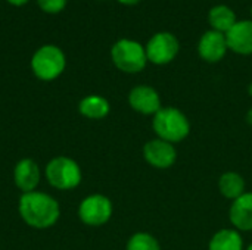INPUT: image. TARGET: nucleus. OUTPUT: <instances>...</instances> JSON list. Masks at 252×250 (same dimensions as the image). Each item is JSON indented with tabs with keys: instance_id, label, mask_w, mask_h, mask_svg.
Listing matches in <instances>:
<instances>
[{
	"instance_id": "nucleus-1",
	"label": "nucleus",
	"mask_w": 252,
	"mask_h": 250,
	"mask_svg": "<svg viewBox=\"0 0 252 250\" xmlns=\"http://www.w3.org/2000/svg\"><path fill=\"white\" fill-rule=\"evenodd\" d=\"M18 211L24 222L37 230L53 227L61 215L58 202L50 194L35 190L30 193H22Z\"/></svg>"
},
{
	"instance_id": "nucleus-2",
	"label": "nucleus",
	"mask_w": 252,
	"mask_h": 250,
	"mask_svg": "<svg viewBox=\"0 0 252 250\" xmlns=\"http://www.w3.org/2000/svg\"><path fill=\"white\" fill-rule=\"evenodd\" d=\"M152 125L158 139L168 143L185 140L190 131V124L188 118L176 108H161L154 115Z\"/></svg>"
},
{
	"instance_id": "nucleus-3",
	"label": "nucleus",
	"mask_w": 252,
	"mask_h": 250,
	"mask_svg": "<svg viewBox=\"0 0 252 250\" xmlns=\"http://www.w3.org/2000/svg\"><path fill=\"white\" fill-rule=\"evenodd\" d=\"M111 57L114 65L127 74H136L140 72L148 62V56H146V49L134 41V40H128V38H123L118 40L112 49H111Z\"/></svg>"
},
{
	"instance_id": "nucleus-4",
	"label": "nucleus",
	"mask_w": 252,
	"mask_h": 250,
	"mask_svg": "<svg viewBox=\"0 0 252 250\" xmlns=\"http://www.w3.org/2000/svg\"><path fill=\"white\" fill-rule=\"evenodd\" d=\"M65 63L63 52L56 46L47 44L34 53L31 59V69L38 80L52 81L63 72Z\"/></svg>"
},
{
	"instance_id": "nucleus-5",
	"label": "nucleus",
	"mask_w": 252,
	"mask_h": 250,
	"mask_svg": "<svg viewBox=\"0 0 252 250\" xmlns=\"http://www.w3.org/2000/svg\"><path fill=\"white\" fill-rule=\"evenodd\" d=\"M46 178L58 190H72L81 183V169L74 159L58 156L47 164Z\"/></svg>"
},
{
	"instance_id": "nucleus-6",
	"label": "nucleus",
	"mask_w": 252,
	"mask_h": 250,
	"mask_svg": "<svg viewBox=\"0 0 252 250\" xmlns=\"http://www.w3.org/2000/svg\"><path fill=\"white\" fill-rule=\"evenodd\" d=\"M111 215H112V203L103 194L87 196L78 208L80 220L90 227H99L106 224Z\"/></svg>"
},
{
	"instance_id": "nucleus-7",
	"label": "nucleus",
	"mask_w": 252,
	"mask_h": 250,
	"mask_svg": "<svg viewBox=\"0 0 252 250\" xmlns=\"http://www.w3.org/2000/svg\"><path fill=\"white\" fill-rule=\"evenodd\" d=\"M180 44L171 32H158L146 44V56L155 65L170 63L179 53Z\"/></svg>"
},
{
	"instance_id": "nucleus-8",
	"label": "nucleus",
	"mask_w": 252,
	"mask_h": 250,
	"mask_svg": "<svg viewBox=\"0 0 252 250\" xmlns=\"http://www.w3.org/2000/svg\"><path fill=\"white\" fill-rule=\"evenodd\" d=\"M143 158L152 167L165 169V168L173 167V164L176 162V158H177V152H176L173 143H168L161 139H155L145 144Z\"/></svg>"
},
{
	"instance_id": "nucleus-9",
	"label": "nucleus",
	"mask_w": 252,
	"mask_h": 250,
	"mask_svg": "<svg viewBox=\"0 0 252 250\" xmlns=\"http://www.w3.org/2000/svg\"><path fill=\"white\" fill-rule=\"evenodd\" d=\"M130 106L143 115H155L161 109V99L155 88L149 85H137L128 94Z\"/></svg>"
},
{
	"instance_id": "nucleus-10",
	"label": "nucleus",
	"mask_w": 252,
	"mask_h": 250,
	"mask_svg": "<svg viewBox=\"0 0 252 250\" xmlns=\"http://www.w3.org/2000/svg\"><path fill=\"white\" fill-rule=\"evenodd\" d=\"M227 41H226V34L219 32V31H207L198 44V52L199 56L207 60V62H219L224 57L227 52Z\"/></svg>"
},
{
	"instance_id": "nucleus-11",
	"label": "nucleus",
	"mask_w": 252,
	"mask_h": 250,
	"mask_svg": "<svg viewBox=\"0 0 252 250\" xmlns=\"http://www.w3.org/2000/svg\"><path fill=\"white\" fill-rule=\"evenodd\" d=\"M227 47L239 55H252V21H239L226 32Z\"/></svg>"
},
{
	"instance_id": "nucleus-12",
	"label": "nucleus",
	"mask_w": 252,
	"mask_h": 250,
	"mask_svg": "<svg viewBox=\"0 0 252 250\" xmlns=\"http://www.w3.org/2000/svg\"><path fill=\"white\" fill-rule=\"evenodd\" d=\"M13 181L22 193L34 192L40 183V169L32 159H21L13 169Z\"/></svg>"
},
{
	"instance_id": "nucleus-13",
	"label": "nucleus",
	"mask_w": 252,
	"mask_h": 250,
	"mask_svg": "<svg viewBox=\"0 0 252 250\" xmlns=\"http://www.w3.org/2000/svg\"><path fill=\"white\" fill-rule=\"evenodd\" d=\"M232 224L242 231L252 230V193H244L241 197L233 200L230 208Z\"/></svg>"
},
{
	"instance_id": "nucleus-14",
	"label": "nucleus",
	"mask_w": 252,
	"mask_h": 250,
	"mask_svg": "<svg viewBox=\"0 0 252 250\" xmlns=\"http://www.w3.org/2000/svg\"><path fill=\"white\" fill-rule=\"evenodd\" d=\"M208 21H210V25L213 27L214 31H219L223 34H226L238 22L235 12L226 4L214 6L208 13Z\"/></svg>"
},
{
	"instance_id": "nucleus-15",
	"label": "nucleus",
	"mask_w": 252,
	"mask_h": 250,
	"mask_svg": "<svg viewBox=\"0 0 252 250\" xmlns=\"http://www.w3.org/2000/svg\"><path fill=\"white\" fill-rule=\"evenodd\" d=\"M78 111L83 116L89 119H102L109 113V103L105 97L92 94L80 102Z\"/></svg>"
},
{
	"instance_id": "nucleus-16",
	"label": "nucleus",
	"mask_w": 252,
	"mask_h": 250,
	"mask_svg": "<svg viewBox=\"0 0 252 250\" xmlns=\"http://www.w3.org/2000/svg\"><path fill=\"white\" fill-rule=\"evenodd\" d=\"M219 189L224 197L236 200L245 193V181L238 172H224L219 180Z\"/></svg>"
},
{
	"instance_id": "nucleus-17",
	"label": "nucleus",
	"mask_w": 252,
	"mask_h": 250,
	"mask_svg": "<svg viewBox=\"0 0 252 250\" xmlns=\"http://www.w3.org/2000/svg\"><path fill=\"white\" fill-rule=\"evenodd\" d=\"M244 242L236 230H220L210 242V250H242Z\"/></svg>"
},
{
	"instance_id": "nucleus-18",
	"label": "nucleus",
	"mask_w": 252,
	"mask_h": 250,
	"mask_svg": "<svg viewBox=\"0 0 252 250\" xmlns=\"http://www.w3.org/2000/svg\"><path fill=\"white\" fill-rule=\"evenodd\" d=\"M127 250H159V243L148 233H137L130 237Z\"/></svg>"
},
{
	"instance_id": "nucleus-19",
	"label": "nucleus",
	"mask_w": 252,
	"mask_h": 250,
	"mask_svg": "<svg viewBox=\"0 0 252 250\" xmlns=\"http://www.w3.org/2000/svg\"><path fill=\"white\" fill-rule=\"evenodd\" d=\"M37 3L41 10L47 13H58L65 7L66 0H37Z\"/></svg>"
},
{
	"instance_id": "nucleus-20",
	"label": "nucleus",
	"mask_w": 252,
	"mask_h": 250,
	"mask_svg": "<svg viewBox=\"0 0 252 250\" xmlns=\"http://www.w3.org/2000/svg\"><path fill=\"white\" fill-rule=\"evenodd\" d=\"M10 4H13V6H22V4H25L28 0H7Z\"/></svg>"
},
{
	"instance_id": "nucleus-21",
	"label": "nucleus",
	"mask_w": 252,
	"mask_h": 250,
	"mask_svg": "<svg viewBox=\"0 0 252 250\" xmlns=\"http://www.w3.org/2000/svg\"><path fill=\"white\" fill-rule=\"evenodd\" d=\"M120 3H123V4H136V3H139L140 0H118Z\"/></svg>"
},
{
	"instance_id": "nucleus-22",
	"label": "nucleus",
	"mask_w": 252,
	"mask_h": 250,
	"mask_svg": "<svg viewBox=\"0 0 252 250\" xmlns=\"http://www.w3.org/2000/svg\"><path fill=\"white\" fill-rule=\"evenodd\" d=\"M248 122H250V124H252V109L250 111V113H248Z\"/></svg>"
},
{
	"instance_id": "nucleus-23",
	"label": "nucleus",
	"mask_w": 252,
	"mask_h": 250,
	"mask_svg": "<svg viewBox=\"0 0 252 250\" xmlns=\"http://www.w3.org/2000/svg\"><path fill=\"white\" fill-rule=\"evenodd\" d=\"M247 250H252V245H250V246H248V249Z\"/></svg>"
},
{
	"instance_id": "nucleus-24",
	"label": "nucleus",
	"mask_w": 252,
	"mask_h": 250,
	"mask_svg": "<svg viewBox=\"0 0 252 250\" xmlns=\"http://www.w3.org/2000/svg\"><path fill=\"white\" fill-rule=\"evenodd\" d=\"M251 15H252V9H251Z\"/></svg>"
}]
</instances>
